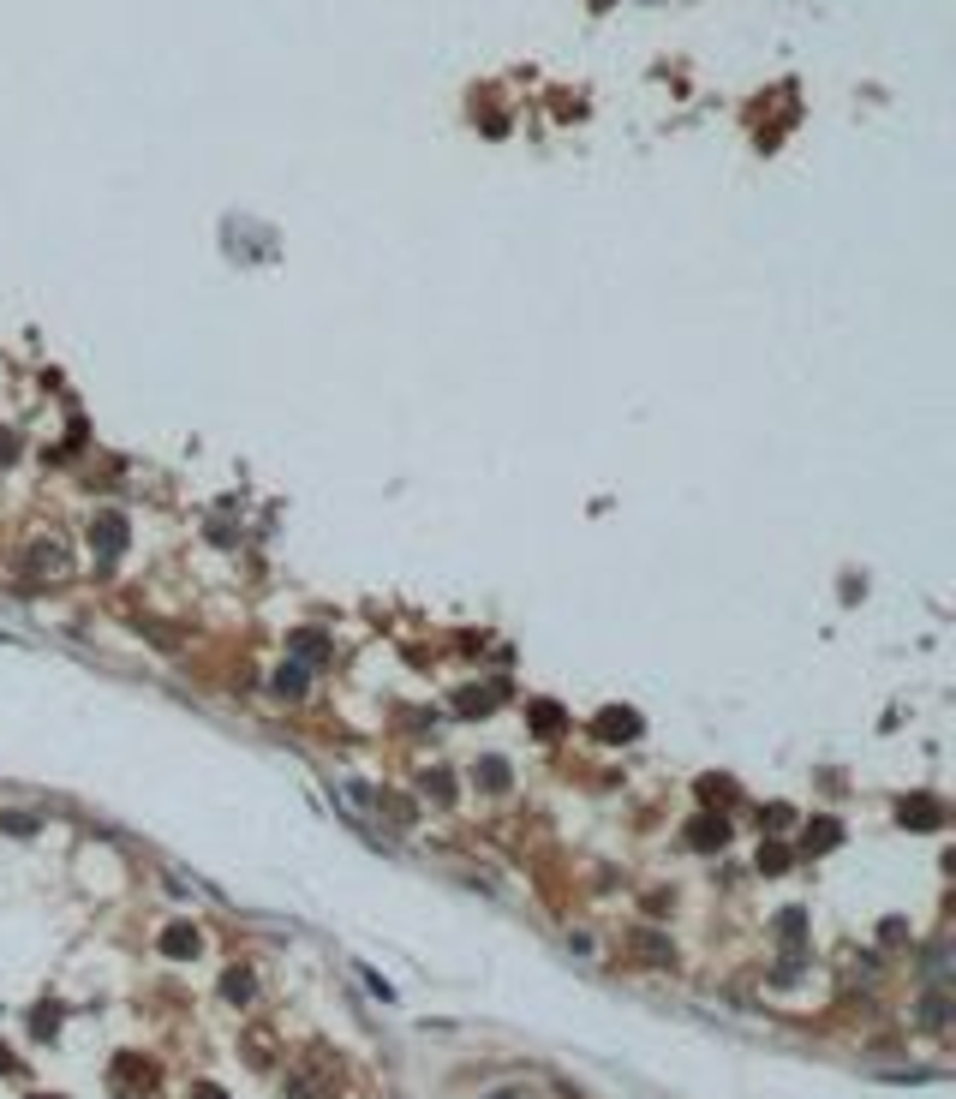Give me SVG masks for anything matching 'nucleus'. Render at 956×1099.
<instances>
[{"label":"nucleus","mask_w":956,"mask_h":1099,"mask_svg":"<svg viewBox=\"0 0 956 1099\" xmlns=\"http://www.w3.org/2000/svg\"><path fill=\"white\" fill-rule=\"evenodd\" d=\"M801 926H807V914H801V908H783V914H777V939L795 950V944H801Z\"/></svg>","instance_id":"9b49d317"},{"label":"nucleus","mask_w":956,"mask_h":1099,"mask_svg":"<svg viewBox=\"0 0 956 1099\" xmlns=\"http://www.w3.org/2000/svg\"><path fill=\"white\" fill-rule=\"evenodd\" d=\"M424 795H437V800H455V789H449V771H431V777H424Z\"/></svg>","instance_id":"a211bd4d"},{"label":"nucleus","mask_w":956,"mask_h":1099,"mask_svg":"<svg viewBox=\"0 0 956 1099\" xmlns=\"http://www.w3.org/2000/svg\"><path fill=\"white\" fill-rule=\"evenodd\" d=\"M902 824H920V831H938V824H944V807H938L933 795H915V800H902Z\"/></svg>","instance_id":"20e7f679"},{"label":"nucleus","mask_w":956,"mask_h":1099,"mask_svg":"<svg viewBox=\"0 0 956 1099\" xmlns=\"http://www.w3.org/2000/svg\"><path fill=\"white\" fill-rule=\"evenodd\" d=\"M0 831H37V819H24V813H6V819H0Z\"/></svg>","instance_id":"6ab92c4d"},{"label":"nucleus","mask_w":956,"mask_h":1099,"mask_svg":"<svg viewBox=\"0 0 956 1099\" xmlns=\"http://www.w3.org/2000/svg\"><path fill=\"white\" fill-rule=\"evenodd\" d=\"M221 992H227V1004H251V992H258V986H251V974H245V968H227V974H221Z\"/></svg>","instance_id":"9d476101"},{"label":"nucleus","mask_w":956,"mask_h":1099,"mask_svg":"<svg viewBox=\"0 0 956 1099\" xmlns=\"http://www.w3.org/2000/svg\"><path fill=\"white\" fill-rule=\"evenodd\" d=\"M920 1021H927L933 1034H938V1028H944V1021H951V1004H944V992H933V998L920 1004Z\"/></svg>","instance_id":"f8f14e48"},{"label":"nucleus","mask_w":956,"mask_h":1099,"mask_svg":"<svg viewBox=\"0 0 956 1099\" xmlns=\"http://www.w3.org/2000/svg\"><path fill=\"white\" fill-rule=\"evenodd\" d=\"M126 538H132V532H126V520H120L114 508H102V514L90 520V544H96L102 568H114V562H120V550H126Z\"/></svg>","instance_id":"f257e3e1"},{"label":"nucleus","mask_w":956,"mask_h":1099,"mask_svg":"<svg viewBox=\"0 0 956 1099\" xmlns=\"http://www.w3.org/2000/svg\"><path fill=\"white\" fill-rule=\"evenodd\" d=\"M598 735H610V741H628V735H639V718H634V711H616V705H610V711L598 718Z\"/></svg>","instance_id":"0eeeda50"},{"label":"nucleus","mask_w":956,"mask_h":1099,"mask_svg":"<svg viewBox=\"0 0 956 1099\" xmlns=\"http://www.w3.org/2000/svg\"><path fill=\"white\" fill-rule=\"evenodd\" d=\"M0 1070H12V1052H6V1046H0Z\"/></svg>","instance_id":"412c9836"},{"label":"nucleus","mask_w":956,"mask_h":1099,"mask_svg":"<svg viewBox=\"0 0 956 1099\" xmlns=\"http://www.w3.org/2000/svg\"><path fill=\"white\" fill-rule=\"evenodd\" d=\"M836 842H843V824H836V819H813V824H807V837H801V849L825 855V849H836Z\"/></svg>","instance_id":"423d86ee"},{"label":"nucleus","mask_w":956,"mask_h":1099,"mask_svg":"<svg viewBox=\"0 0 956 1099\" xmlns=\"http://www.w3.org/2000/svg\"><path fill=\"white\" fill-rule=\"evenodd\" d=\"M497 705V687H466L460 693V711H490Z\"/></svg>","instance_id":"2eb2a0df"},{"label":"nucleus","mask_w":956,"mask_h":1099,"mask_svg":"<svg viewBox=\"0 0 956 1099\" xmlns=\"http://www.w3.org/2000/svg\"><path fill=\"white\" fill-rule=\"evenodd\" d=\"M789 860H795V849L789 842H759V873H789Z\"/></svg>","instance_id":"1a4fd4ad"},{"label":"nucleus","mask_w":956,"mask_h":1099,"mask_svg":"<svg viewBox=\"0 0 956 1099\" xmlns=\"http://www.w3.org/2000/svg\"><path fill=\"white\" fill-rule=\"evenodd\" d=\"M293 652H299L305 663H317V658H323V640H317V634H299V640H293Z\"/></svg>","instance_id":"f3484780"},{"label":"nucleus","mask_w":956,"mask_h":1099,"mask_svg":"<svg viewBox=\"0 0 956 1099\" xmlns=\"http://www.w3.org/2000/svg\"><path fill=\"white\" fill-rule=\"evenodd\" d=\"M66 568H72V562L60 556V544H54V538H42V544H30V574H37V580H42V574H48V580H60V574H66Z\"/></svg>","instance_id":"7ed1b4c3"},{"label":"nucleus","mask_w":956,"mask_h":1099,"mask_svg":"<svg viewBox=\"0 0 956 1099\" xmlns=\"http://www.w3.org/2000/svg\"><path fill=\"white\" fill-rule=\"evenodd\" d=\"M276 693L281 700H299L305 693V669H276Z\"/></svg>","instance_id":"ddd939ff"},{"label":"nucleus","mask_w":956,"mask_h":1099,"mask_svg":"<svg viewBox=\"0 0 956 1099\" xmlns=\"http://www.w3.org/2000/svg\"><path fill=\"white\" fill-rule=\"evenodd\" d=\"M478 783H484V789H508V765H502V759H478Z\"/></svg>","instance_id":"4468645a"},{"label":"nucleus","mask_w":956,"mask_h":1099,"mask_svg":"<svg viewBox=\"0 0 956 1099\" xmlns=\"http://www.w3.org/2000/svg\"><path fill=\"white\" fill-rule=\"evenodd\" d=\"M161 956H174V962L198 956V926H168L161 932Z\"/></svg>","instance_id":"39448f33"},{"label":"nucleus","mask_w":956,"mask_h":1099,"mask_svg":"<svg viewBox=\"0 0 956 1099\" xmlns=\"http://www.w3.org/2000/svg\"><path fill=\"white\" fill-rule=\"evenodd\" d=\"M699 800H729V777H699Z\"/></svg>","instance_id":"dca6fc26"},{"label":"nucleus","mask_w":956,"mask_h":1099,"mask_svg":"<svg viewBox=\"0 0 956 1099\" xmlns=\"http://www.w3.org/2000/svg\"><path fill=\"white\" fill-rule=\"evenodd\" d=\"M532 729H538V735H544V741H556L562 729H568V718H562V705L538 700V705H532Z\"/></svg>","instance_id":"6e6552de"},{"label":"nucleus","mask_w":956,"mask_h":1099,"mask_svg":"<svg viewBox=\"0 0 956 1099\" xmlns=\"http://www.w3.org/2000/svg\"><path fill=\"white\" fill-rule=\"evenodd\" d=\"M688 842H694L699 855L723 849V842H729V819H712V813H705V819H694V824H688Z\"/></svg>","instance_id":"f03ea898"},{"label":"nucleus","mask_w":956,"mask_h":1099,"mask_svg":"<svg viewBox=\"0 0 956 1099\" xmlns=\"http://www.w3.org/2000/svg\"><path fill=\"white\" fill-rule=\"evenodd\" d=\"M192 1099H227V1094H221L216 1081H198V1087H192Z\"/></svg>","instance_id":"aec40b11"}]
</instances>
